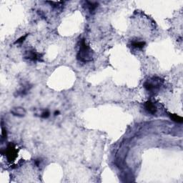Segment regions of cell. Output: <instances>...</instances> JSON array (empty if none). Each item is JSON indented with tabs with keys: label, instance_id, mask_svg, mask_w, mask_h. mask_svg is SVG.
I'll return each mask as SVG.
<instances>
[{
	"label": "cell",
	"instance_id": "obj_1",
	"mask_svg": "<svg viewBox=\"0 0 183 183\" xmlns=\"http://www.w3.org/2000/svg\"><path fill=\"white\" fill-rule=\"evenodd\" d=\"M77 59L83 62H88L92 60L93 57V52L87 43L85 42L84 39H82L80 43V51L77 55Z\"/></svg>",
	"mask_w": 183,
	"mask_h": 183
},
{
	"label": "cell",
	"instance_id": "obj_2",
	"mask_svg": "<svg viewBox=\"0 0 183 183\" xmlns=\"http://www.w3.org/2000/svg\"><path fill=\"white\" fill-rule=\"evenodd\" d=\"M162 82L163 81L160 77H154L147 80L144 83V87L147 91H151V92H154L160 88L161 84H162Z\"/></svg>",
	"mask_w": 183,
	"mask_h": 183
},
{
	"label": "cell",
	"instance_id": "obj_3",
	"mask_svg": "<svg viewBox=\"0 0 183 183\" xmlns=\"http://www.w3.org/2000/svg\"><path fill=\"white\" fill-rule=\"evenodd\" d=\"M25 58L27 59V60H31V61H37V60H40L41 55L34 50H28L26 51L25 53Z\"/></svg>",
	"mask_w": 183,
	"mask_h": 183
},
{
	"label": "cell",
	"instance_id": "obj_4",
	"mask_svg": "<svg viewBox=\"0 0 183 183\" xmlns=\"http://www.w3.org/2000/svg\"><path fill=\"white\" fill-rule=\"evenodd\" d=\"M6 156L8 160H9V161H12V160H14L16 158L17 150L12 145V144L9 145L8 146L7 149Z\"/></svg>",
	"mask_w": 183,
	"mask_h": 183
},
{
	"label": "cell",
	"instance_id": "obj_5",
	"mask_svg": "<svg viewBox=\"0 0 183 183\" xmlns=\"http://www.w3.org/2000/svg\"><path fill=\"white\" fill-rule=\"evenodd\" d=\"M145 107L146 110L149 112V113L152 114V115H154L157 112V108L154 106V104L150 101H147L145 105Z\"/></svg>",
	"mask_w": 183,
	"mask_h": 183
},
{
	"label": "cell",
	"instance_id": "obj_6",
	"mask_svg": "<svg viewBox=\"0 0 183 183\" xmlns=\"http://www.w3.org/2000/svg\"><path fill=\"white\" fill-rule=\"evenodd\" d=\"M11 112H12L14 115L18 117L25 116V113H26L25 109L22 107H14L13 109L11 110Z\"/></svg>",
	"mask_w": 183,
	"mask_h": 183
},
{
	"label": "cell",
	"instance_id": "obj_7",
	"mask_svg": "<svg viewBox=\"0 0 183 183\" xmlns=\"http://www.w3.org/2000/svg\"><path fill=\"white\" fill-rule=\"evenodd\" d=\"M87 4V7L91 13H94L96 9L98 7V3L96 2H86Z\"/></svg>",
	"mask_w": 183,
	"mask_h": 183
},
{
	"label": "cell",
	"instance_id": "obj_8",
	"mask_svg": "<svg viewBox=\"0 0 183 183\" xmlns=\"http://www.w3.org/2000/svg\"><path fill=\"white\" fill-rule=\"evenodd\" d=\"M145 45V42H141V41H134V42H132V47H135V48H137V49L143 48Z\"/></svg>",
	"mask_w": 183,
	"mask_h": 183
},
{
	"label": "cell",
	"instance_id": "obj_9",
	"mask_svg": "<svg viewBox=\"0 0 183 183\" xmlns=\"http://www.w3.org/2000/svg\"><path fill=\"white\" fill-rule=\"evenodd\" d=\"M170 118H171L173 121H174V122H180V123L182 122L183 121L182 117L179 116V115H175V114H170Z\"/></svg>",
	"mask_w": 183,
	"mask_h": 183
},
{
	"label": "cell",
	"instance_id": "obj_10",
	"mask_svg": "<svg viewBox=\"0 0 183 183\" xmlns=\"http://www.w3.org/2000/svg\"><path fill=\"white\" fill-rule=\"evenodd\" d=\"M27 35L28 34H25V36H21V37L19 38V39H18L17 40L16 42H15V44H21V43H22V42H23L24 41H25V39H26V37L27 36Z\"/></svg>",
	"mask_w": 183,
	"mask_h": 183
},
{
	"label": "cell",
	"instance_id": "obj_11",
	"mask_svg": "<svg viewBox=\"0 0 183 183\" xmlns=\"http://www.w3.org/2000/svg\"><path fill=\"white\" fill-rule=\"evenodd\" d=\"M50 116V112L49 111H45V112H44L42 114V118H47L48 117Z\"/></svg>",
	"mask_w": 183,
	"mask_h": 183
},
{
	"label": "cell",
	"instance_id": "obj_12",
	"mask_svg": "<svg viewBox=\"0 0 183 183\" xmlns=\"http://www.w3.org/2000/svg\"><path fill=\"white\" fill-rule=\"evenodd\" d=\"M59 113H60V112H59V111H56V112H54V115H58Z\"/></svg>",
	"mask_w": 183,
	"mask_h": 183
}]
</instances>
